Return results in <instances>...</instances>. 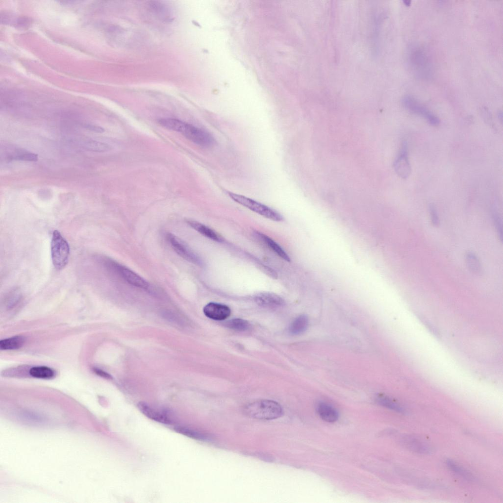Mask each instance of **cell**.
Wrapping results in <instances>:
<instances>
[{"label": "cell", "instance_id": "cell-1", "mask_svg": "<svg viewBox=\"0 0 503 503\" xmlns=\"http://www.w3.org/2000/svg\"><path fill=\"white\" fill-rule=\"evenodd\" d=\"M244 413L247 416L258 420H271L280 418L283 411L281 405L276 402L262 400L246 405Z\"/></svg>", "mask_w": 503, "mask_h": 503}, {"label": "cell", "instance_id": "cell-2", "mask_svg": "<svg viewBox=\"0 0 503 503\" xmlns=\"http://www.w3.org/2000/svg\"><path fill=\"white\" fill-rule=\"evenodd\" d=\"M51 248L53 265L56 269L62 270L68 264L70 249L67 241L58 230L53 232Z\"/></svg>", "mask_w": 503, "mask_h": 503}, {"label": "cell", "instance_id": "cell-3", "mask_svg": "<svg viewBox=\"0 0 503 503\" xmlns=\"http://www.w3.org/2000/svg\"><path fill=\"white\" fill-rule=\"evenodd\" d=\"M228 195L235 202L263 217L275 221H281L282 216L271 208L244 196L228 192Z\"/></svg>", "mask_w": 503, "mask_h": 503}, {"label": "cell", "instance_id": "cell-4", "mask_svg": "<svg viewBox=\"0 0 503 503\" xmlns=\"http://www.w3.org/2000/svg\"><path fill=\"white\" fill-rule=\"evenodd\" d=\"M403 106L409 111L420 116L433 126L440 124V119L414 98L405 96L402 101Z\"/></svg>", "mask_w": 503, "mask_h": 503}, {"label": "cell", "instance_id": "cell-5", "mask_svg": "<svg viewBox=\"0 0 503 503\" xmlns=\"http://www.w3.org/2000/svg\"><path fill=\"white\" fill-rule=\"evenodd\" d=\"M410 61L415 74L423 78H428L432 75L431 64L424 51L415 49L411 51Z\"/></svg>", "mask_w": 503, "mask_h": 503}, {"label": "cell", "instance_id": "cell-6", "mask_svg": "<svg viewBox=\"0 0 503 503\" xmlns=\"http://www.w3.org/2000/svg\"><path fill=\"white\" fill-rule=\"evenodd\" d=\"M181 133L194 144L203 148L212 147L215 143L214 138L207 131L187 123Z\"/></svg>", "mask_w": 503, "mask_h": 503}, {"label": "cell", "instance_id": "cell-7", "mask_svg": "<svg viewBox=\"0 0 503 503\" xmlns=\"http://www.w3.org/2000/svg\"><path fill=\"white\" fill-rule=\"evenodd\" d=\"M167 238L176 252L185 260L198 266H201L202 262L183 241L172 233H168Z\"/></svg>", "mask_w": 503, "mask_h": 503}, {"label": "cell", "instance_id": "cell-8", "mask_svg": "<svg viewBox=\"0 0 503 503\" xmlns=\"http://www.w3.org/2000/svg\"><path fill=\"white\" fill-rule=\"evenodd\" d=\"M394 167L397 174L402 179H407L411 174V167L408 157V144L405 141L402 143Z\"/></svg>", "mask_w": 503, "mask_h": 503}, {"label": "cell", "instance_id": "cell-9", "mask_svg": "<svg viewBox=\"0 0 503 503\" xmlns=\"http://www.w3.org/2000/svg\"><path fill=\"white\" fill-rule=\"evenodd\" d=\"M113 266L119 275L131 285L143 289L149 288V283L132 271L116 263H113Z\"/></svg>", "mask_w": 503, "mask_h": 503}, {"label": "cell", "instance_id": "cell-10", "mask_svg": "<svg viewBox=\"0 0 503 503\" xmlns=\"http://www.w3.org/2000/svg\"><path fill=\"white\" fill-rule=\"evenodd\" d=\"M203 311L207 317L215 321L226 320L231 314V310L228 306L213 302L205 305Z\"/></svg>", "mask_w": 503, "mask_h": 503}, {"label": "cell", "instance_id": "cell-11", "mask_svg": "<svg viewBox=\"0 0 503 503\" xmlns=\"http://www.w3.org/2000/svg\"><path fill=\"white\" fill-rule=\"evenodd\" d=\"M138 407L144 415L153 421L166 425L173 423L172 419L165 412L153 408L146 402H140L138 404Z\"/></svg>", "mask_w": 503, "mask_h": 503}, {"label": "cell", "instance_id": "cell-12", "mask_svg": "<svg viewBox=\"0 0 503 503\" xmlns=\"http://www.w3.org/2000/svg\"><path fill=\"white\" fill-rule=\"evenodd\" d=\"M255 302L260 306L267 308H277L284 304V300L279 296L271 293H260L254 297Z\"/></svg>", "mask_w": 503, "mask_h": 503}, {"label": "cell", "instance_id": "cell-13", "mask_svg": "<svg viewBox=\"0 0 503 503\" xmlns=\"http://www.w3.org/2000/svg\"><path fill=\"white\" fill-rule=\"evenodd\" d=\"M17 417L19 419L28 424L39 425L46 423L48 419L46 416L42 414L28 410L20 411L17 413Z\"/></svg>", "mask_w": 503, "mask_h": 503}, {"label": "cell", "instance_id": "cell-14", "mask_svg": "<svg viewBox=\"0 0 503 503\" xmlns=\"http://www.w3.org/2000/svg\"><path fill=\"white\" fill-rule=\"evenodd\" d=\"M317 412L324 421L328 423L335 422L339 418V413L337 410L326 403H320L317 406Z\"/></svg>", "mask_w": 503, "mask_h": 503}, {"label": "cell", "instance_id": "cell-15", "mask_svg": "<svg viewBox=\"0 0 503 503\" xmlns=\"http://www.w3.org/2000/svg\"><path fill=\"white\" fill-rule=\"evenodd\" d=\"M404 446L411 451L419 453L426 454L430 452L431 449L427 444L415 438L407 436L402 440Z\"/></svg>", "mask_w": 503, "mask_h": 503}, {"label": "cell", "instance_id": "cell-16", "mask_svg": "<svg viewBox=\"0 0 503 503\" xmlns=\"http://www.w3.org/2000/svg\"><path fill=\"white\" fill-rule=\"evenodd\" d=\"M187 223L192 227L203 236L218 242L223 241V238L220 235L203 224L192 220L188 221Z\"/></svg>", "mask_w": 503, "mask_h": 503}, {"label": "cell", "instance_id": "cell-17", "mask_svg": "<svg viewBox=\"0 0 503 503\" xmlns=\"http://www.w3.org/2000/svg\"><path fill=\"white\" fill-rule=\"evenodd\" d=\"M257 235L266 243V244L272 249L278 256L287 262H290L291 261V259L286 252L274 240L267 235L260 232H257Z\"/></svg>", "mask_w": 503, "mask_h": 503}, {"label": "cell", "instance_id": "cell-18", "mask_svg": "<svg viewBox=\"0 0 503 503\" xmlns=\"http://www.w3.org/2000/svg\"><path fill=\"white\" fill-rule=\"evenodd\" d=\"M308 325V317L304 315H301L297 318L291 325L289 329L290 332L294 335H300L306 330Z\"/></svg>", "mask_w": 503, "mask_h": 503}, {"label": "cell", "instance_id": "cell-19", "mask_svg": "<svg viewBox=\"0 0 503 503\" xmlns=\"http://www.w3.org/2000/svg\"><path fill=\"white\" fill-rule=\"evenodd\" d=\"M25 342V337L17 336L1 340L0 349L2 350H15L21 348Z\"/></svg>", "mask_w": 503, "mask_h": 503}, {"label": "cell", "instance_id": "cell-20", "mask_svg": "<svg viewBox=\"0 0 503 503\" xmlns=\"http://www.w3.org/2000/svg\"><path fill=\"white\" fill-rule=\"evenodd\" d=\"M30 375L34 377L50 379L55 376V371L51 368L46 366H38L31 368L29 371Z\"/></svg>", "mask_w": 503, "mask_h": 503}, {"label": "cell", "instance_id": "cell-21", "mask_svg": "<svg viewBox=\"0 0 503 503\" xmlns=\"http://www.w3.org/2000/svg\"><path fill=\"white\" fill-rule=\"evenodd\" d=\"M158 123L163 127L181 133L186 123L175 119H162L159 120Z\"/></svg>", "mask_w": 503, "mask_h": 503}, {"label": "cell", "instance_id": "cell-22", "mask_svg": "<svg viewBox=\"0 0 503 503\" xmlns=\"http://www.w3.org/2000/svg\"><path fill=\"white\" fill-rule=\"evenodd\" d=\"M465 261L468 269L473 273L478 275L482 272L480 261L475 253L471 252H467L465 255Z\"/></svg>", "mask_w": 503, "mask_h": 503}, {"label": "cell", "instance_id": "cell-23", "mask_svg": "<svg viewBox=\"0 0 503 503\" xmlns=\"http://www.w3.org/2000/svg\"><path fill=\"white\" fill-rule=\"evenodd\" d=\"M377 402L381 405L400 413H403L405 410L400 404L394 402L387 397L379 395L377 398Z\"/></svg>", "mask_w": 503, "mask_h": 503}, {"label": "cell", "instance_id": "cell-24", "mask_svg": "<svg viewBox=\"0 0 503 503\" xmlns=\"http://www.w3.org/2000/svg\"><path fill=\"white\" fill-rule=\"evenodd\" d=\"M174 428L177 432L193 439L201 440L207 439V436L205 434L186 427L177 426Z\"/></svg>", "mask_w": 503, "mask_h": 503}, {"label": "cell", "instance_id": "cell-25", "mask_svg": "<svg viewBox=\"0 0 503 503\" xmlns=\"http://www.w3.org/2000/svg\"><path fill=\"white\" fill-rule=\"evenodd\" d=\"M446 464L451 471L456 473L458 475H460L468 480H473L474 477L471 474L455 462L451 460H448L447 461Z\"/></svg>", "mask_w": 503, "mask_h": 503}, {"label": "cell", "instance_id": "cell-26", "mask_svg": "<svg viewBox=\"0 0 503 503\" xmlns=\"http://www.w3.org/2000/svg\"><path fill=\"white\" fill-rule=\"evenodd\" d=\"M85 147L90 151L97 152H106L111 149V147L109 145L94 140L87 142L85 144Z\"/></svg>", "mask_w": 503, "mask_h": 503}, {"label": "cell", "instance_id": "cell-27", "mask_svg": "<svg viewBox=\"0 0 503 503\" xmlns=\"http://www.w3.org/2000/svg\"><path fill=\"white\" fill-rule=\"evenodd\" d=\"M226 325L229 328L239 331H246L250 327V324L247 321L240 319L230 320Z\"/></svg>", "mask_w": 503, "mask_h": 503}, {"label": "cell", "instance_id": "cell-28", "mask_svg": "<svg viewBox=\"0 0 503 503\" xmlns=\"http://www.w3.org/2000/svg\"><path fill=\"white\" fill-rule=\"evenodd\" d=\"M493 221L496 228L499 237L501 241L503 239V229L502 219L498 213L494 210L493 212Z\"/></svg>", "mask_w": 503, "mask_h": 503}, {"label": "cell", "instance_id": "cell-29", "mask_svg": "<svg viewBox=\"0 0 503 503\" xmlns=\"http://www.w3.org/2000/svg\"><path fill=\"white\" fill-rule=\"evenodd\" d=\"M14 159L16 160L36 162L38 160V155L33 153H24L18 155L15 157Z\"/></svg>", "mask_w": 503, "mask_h": 503}, {"label": "cell", "instance_id": "cell-30", "mask_svg": "<svg viewBox=\"0 0 503 503\" xmlns=\"http://www.w3.org/2000/svg\"><path fill=\"white\" fill-rule=\"evenodd\" d=\"M430 219L432 225L435 226L439 225L440 220L439 215L435 206L431 204L429 207Z\"/></svg>", "mask_w": 503, "mask_h": 503}, {"label": "cell", "instance_id": "cell-31", "mask_svg": "<svg viewBox=\"0 0 503 503\" xmlns=\"http://www.w3.org/2000/svg\"><path fill=\"white\" fill-rule=\"evenodd\" d=\"M85 127L88 130L96 133H102L105 131L103 127L92 125H87L85 126Z\"/></svg>", "mask_w": 503, "mask_h": 503}, {"label": "cell", "instance_id": "cell-32", "mask_svg": "<svg viewBox=\"0 0 503 503\" xmlns=\"http://www.w3.org/2000/svg\"><path fill=\"white\" fill-rule=\"evenodd\" d=\"M94 371L97 375L104 378L107 379H111L112 378V377L109 374L99 369L94 368Z\"/></svg>", "mask_w": 503, "mask_h": 503}]
</instances>
